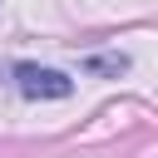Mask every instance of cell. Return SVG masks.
Wrapping results in <instances>:
<instances>
[{
  "instance_id": "obj_1",
  "label": "cell",
  "mask_w": 158,
  "mask_h": 158,
  "mask_svg": "<svg viewBox=\"0 0 158 158\" xmlns=\"http://www.w3.org/2000/svg\"><path fill=\"white\" fill-rule=\"evenodd\" d=\"M20 79V94L25 99H69L74 94V79L59 74V69H40V64H20L15 69Z\"/></svg>"
},
{
  "instance_id": "obj_2",
  "label": "cell",
  "mask_w": 158,
  "mask_h": 158,
  "mask_svg": "<svg viewBox=\"0 0 158 158\" xmlns=\"http://www.w3.org/2000/svg\"><path fill=\"white\" fill-rule=\"evenodd\" d=\"M89 69H94V74H123V69H128V59H123V54H94V59H89Z\"/></svg>"
}]
</instances>
